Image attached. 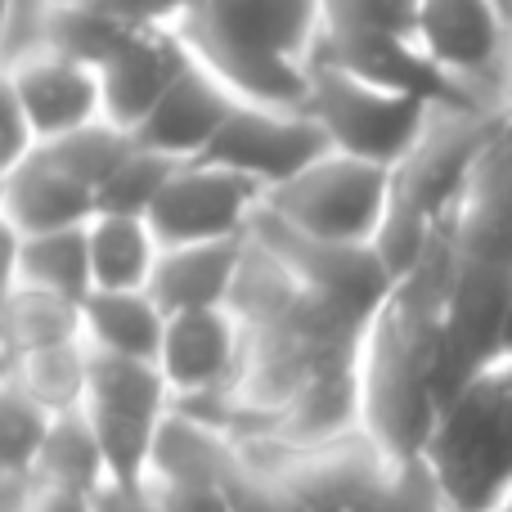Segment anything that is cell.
Listing matches in <instances>:
<instances>
[{"label": "cell", "mask_w": 512, "mask_h": 512, "mask_svg": "<svg viewBox=\"0 0 512 512\" xmlns=\"http://www.w3.org/2000/svg\"><path fill=\"white\" fill-rule=\"evenodd\" d=\"M239 441L221 427L203 423V418L185 414L171 405V414L162 418L158 436L149 450V468L144 481H167V486H225L234 468Z\"/></svg>", "instance_id": "20"}, {"label": "cell", "mask_w": 512, "mask_h": 512, "mask_svg": "<svg viewBox=\"0 0 512 512\" xmlns=\"http://www.w3.org/2000/svg\"><path fill=\"white\" fill-rule=\"evenodd\" d=\"M508 113V108H504ZM504 113H468V108H436L423 140L391 171V203L423 216L427 225H450L463 207L481 153Z\"/></svg>", "instance_id": "7"}, {"label": "cell", "mask_w": 512, "mask_h": 512, "mask_svg": "<svg viewBox=\"0 0 512 512\" xmlns=\"http://www.w3.org/2000/svg\"><path fill=\"white\" fill-rule=\"evenodd\" d=\"M162 337H167V310L153 301L149 288L131 292H90L81 301V342L99 355L158 364Z\"/></svg>", "instance_id": "21"}, {"label": "cell", "mask_w": 512, "mask_h": 512, "mask_svg": "<svg viewBox=\"0 0 512 512\" xmlns=\"http://www.w3.org/2000/svg\"><path fill=\"white\" fill-rule=\"evenodd\" d=\"M95 512H162V508L153 504L144 486H122V481H108V486L95 495Z\"/></svg>", "instance_id": "35"}, {"label": "cell", "mask_w": 512, "mask_h": 512, "mask_svg": "<svg viewBox=\"0 0 512 512\" xmlns=\"http://www.w3.org/2000/svg\"><path fill=\"white\" fill-rule=\"evenodd\" d=\"M454 270V239L436 243V252L409 279L396 283L387 306L378 310L360 351L364 382V436L391 463H418L441 409L450 405L454 382L445 360V288Z\"/></svg>", "instance_id": "1"}, {"label": "cell", "mask_w": 512, "mask_h": 512, "mask_svg": "<svg viewBox=\"0 0 512 512\" xmlns=\"http://www.w3.org/2000/svg\"><path fill=\"white\" fill-rule=\"evenodd\" d=\"M499 360H512V306H508V319H504V337H499Z\"/></svg>", "instance_id": "38"}, {"label": "cell", "mask_w": 512, "mask_h": 512, "mask_svg": "<svg viewBox=\"0 0 512 512\" xmlns=\"http://www.w3.org/2000/svg\"><path fill=\"white\" fill-rule=\"evenodd\" d=\"M9 369H14V360H9V355H5V351H0V382H5V378H9Z\"/></svg>", "instance_id": "39"}, {"label": "cell", "mask_w": 512, "mask_h": 512, "mask_svg": "<svg viewBox=\"0 0 512 512\" xmlns=\"http://www.w3.org/2000/svg\"><path fill=\"white\" fill-rule=\"evenodd\" d=\"M270 436H279L297 454H319L364 436L360 360L319 364L306 387L292 396V405L270 423Z\"/></svg>", "instance_id": "17"}, {"label": "cell", "mask_w": 512, "mask_h": 512, "mask_svg": "<svg viewBox=\"0 0 512 512\" xmlns=\"http://www.w3.org/2000/svg\"><path fill=\"white\" fill-rule=\"evenodd\" d=\"M50 427L54 414L9 369V378L0 382V481L32 477L50 441Z\"/></svg>", "instance_id": "27"}, {"label": "cell", "mask_w": 512, "mask_h": 512, "mask_svg": "<svg viewBox=\"0 0 512 512\" xmlns=\"http://www.w3.org/2000/svg\"><path fill=\"white\" fill-rule=\"evenodd\" d=\"M418 463L450 512H495L512 490V360H495L454 391Z\"/></svg>", "instance_id": "3"}, {"label": "cell", "mask_w": 512, "mask_h": 512, "mask_svg": "<svg viewBox=\"0 0 512 512\" xmlns=\"http://www.w3.org/2000/svg\"><path fill=\"white\" fill-rule=\"evenodd\" d=\"M180 158H167L158 149L135 144V153L122 167L108 176V185L99 189V212H117V216H149L158 194L167 189V180L176 176Z\"/></svg>", "instance_id": "29"}, {"label": "cell", "mask_w": 512, "mask_h": 512, "mask_svg": "<svg viewBox=\"0 0 512 512\" xmlns=\"http://www.w3.org/2000/svg\"><path fill=\"white\" fill-rule=\"evenodd\" d=\"M504 108H512V68H508V90H504Z\"/></svg>", "instance_id": "42"}, {"label": "cell", "mask_w": 512, "mask_h": 512, "mask_svg": "<svg viewBox=\"0 0 512 512\" xmlns=\"http://www.w3.org/2000/svg\"><path fill=\"white\" fill-rule=\"evenodd\" d=\"M459 256L512 270V108L499 117L486 153H481L463 207L450 221Z\"/></svg>", "instance_id": "14"}, {"label": "cell", "mask_w": 512, "mask_h": 512, "mask_svg": "<svg viewBox=\"0 0 512 512\" xmlns=\"http://www.w3.org/2000/svg\"><path fill=\"white\" fill-rule=\"evenodd\" d=\"M499 5H504V9H508V14H512V0H499Z\"/></svg>", "instance_id": "43"}, {"label": "cell", "mask_w": 512, "mask_h": 512, "mask_svg": "<svg viewBox=\"0 0 512 512\" xmlns=\"http://www.w3.org/2000/svg\"><path fill=\"white\" fill-rule=\"evenodd\" d=\"M189 45L171 23H140L126 32V41L99 63L104 86V117L126 131H140L144 117L158 108L171 81L185 72Z\"/></svg>", "instance_id": "13"}, {"label": "cell", "mask_w": 512, "mask_h": 512, "mask_svg": "<svg viewBox=\"0 0 512 512\" xmlns=\"http://www.w3.org/2000/svg\"><path fill=\"white\" fill-rule=\"evenodd\" d=\"M328 149L333 144H328L324 126L315 122L310 108L248 104V99H239L230 122L216 135V144L207 149V158L221 162V167L243 171V176L256 180L270 194V189L288 185L292 176H301Z\"/></svg>", "instance_id": "10"}, {"label": "cell", "mask_w": 512, "mask_h": 512, "mask_svg": "<svg viewBox=\"0 0 512 512\" xmlns=\"http://www.w3.org/2000/svg\"><path fill=\"white\" fill-rule=\"evenodd\" d=\"M162 512H234L225 486H167V481H140Z\"/></svg>", "instance_id": "32"}, {"label": "cell", "mask_w": 512, "mask_h": 512, "mask_svg": "<svg viewBox=\"0 0 512 512\" xmlns=\"http://www.w3.org/2000/svg\"><path fill=\"white\" fill-rule=\"evenodd\" d=\"M95 212H99L95 189L77 185V180L54 167L41 149L18 171H9L5 221L18 230V239H27V234H50V230H77V225L95 221Z\"/></svg>", "instance_id": "19"}, {"label": "cell", "mask_w": 512, "mask_h": 512, "mask_svg": "<svg viewBox=\"0 0 512 512\" xmlns=\"http://www.w3.org/2000/svg\"><path fill=\"white\" fill-rule=\"evenodd\" d=\"M18 283H32V288L86 301L90 292H95L86 225H77V230L27 234V239L18 243Z\"/></svg>", "instance_id": "24"}, {"label": "cell", "mask_w": 512, "mask_h": 512, "mask_svg": "<svg viewBox=\"0 0 512 512\" xmlns=\"http://www.w3.org/2000/svg\"><path fill=\"white\" fill-rule=\"evenodd\" d=\"M248 355V328L230 306L167 315V337L158 351V369L171 396L194 400L212 391H230Z\"/></svg>", "instance_id": "12"}, {"label": "cell", "mask_w": 512, "mask_h": 512, "mask_svg": "<svg viewBox=\"0 0 512 512\" xmlns=\"http://www.w3.org/2000/svg\"><path fill=\"white\" fill-rule=\"evenodd\" d=\"M36 149H41V140H36L32 122H27V108L14 90V77H9V68H0V176L18 171Z\"/></svg>", "instance_id": "31"}, {"label": "cell", "mask_w": 512, "mask_h": 512, "mask_svg": "<svg viewBox=\"0 0 512 512\" xmlns=\"http://www.w3.org/2000/svg\"><path fill=\"white\" fill-rule=\"evenodd\" d=\"M77 337H81V301L72 297L32 288V283H14V292L0 306V351L9 360L77 342Z\"/></svg>", "instance_id": "23"}, {"label": "cell", "mask_w": 512, "mask_h": 512, "mask_svg": "<svg viewBox=\"0 0 512 512\" xmlns=\"http://www.w3.org/2000/svg\"><path fill=\"white\" fill-rule=\"evenodd\" d=\"M243 252H248V234H243V239L162 248L158 270H153V279H149L153 301H158L167 315L230 306V292H234V279H239Z\"/></svg>", "instance_id": "18"}, {"label": "cell", "mask_w": 512, "mask_h": 512, "mask_svg": "<svg viewBox=\"0 0 512 512\" xmlns=\"http://www.w3.org/2000/svg\"><path fill=\"white\" fill-rule=\"evenodd\" d=\"M306 108L324 126L328 144L337 153H351V158L378 162L391 171L423 140L427 122L436 113V104H427V99L364 81L346 68H333V63H310Z\"/></svg>", "instance_id": "4"}, {"label": "cell", "mask_w": 512, "mask_h": 512, "mask_svg": "<svg viewBox=\"0 0 512 512\" xmlns=\"http://www.w3.org/2000/svg\"><path fill=\"white\" fill-rule=\"evenodd\" d=\"M117 14H126L131 23H176L194 0H108Z\"/></svg>", "instance_id": "34"}, {"label": "cell", "mask_w": 512, "mask_h": 512, "mask_svg": "<svg viewBox=\"0 0 512 512\" xmlns=\"http://www.w3.org/2000/svg\"><path fill=\"white\" fill-rule=\"evenodd\" d=\"M234 104H239V95L189 54L185 72L171 81V90L158 99V108L144 117L135 140H140L144 149H158L180 162L207 158V149L216 144L221 126L230 122Z\"/></svg>", "instance_id": "15"}, {"label": "cell", "mask_w": 512, "mask_h": 512, "mask_svg": "<svg viewBox=\"0 0 512 512\" xmlns=\"http://www.w3.org/2000/svg\"><path fill=\"white\" fill-rule=\"evenodd\" d=\"M27 486H32V477L0 481V512H27Z\"/></svg>", "instance_id": "37"}, {"label": "cell", "mask_w": 512, "mask_h": 512, "mask_svg": "<svg viewBox=\"0 0 512 512\" xmlns=\"http://www.w3.org/2000/svg\"><path fill=\"white\" fill-rule=\"evenodd\" d=\"M18 230L0 216V306H5V297L14 292V283H18Z\"/></svg>", "instance_id": "36"}, {"label": "cell", "mask_w": 512, "mask_h": 512, "mask_svg": "<svg viewBox=\"0 0 512 512\" xmlns=\"http://www.w3.org/2000/svg\"><path fill=\"white\" fill-rule=\"evenodd\" d=\"M261 203L265 189L243 171L212 158H189L176 167L144 221L153 225L162 248H185V243L243 239Z\"/></svg>", "instance_id": "9"}, {"label": "cell", "mask_w": 512, "mask_h": 512, "mask_svg": "<svg viewBox=\"0 0 512 512\" xmlns=\"http://www.w3.org/2000/svg\"><path fill=\"white\" fill-rule=\"evenodd\" d=\"M418 45L481 104L504 108L512 68V14L499 0H423Z\"/></svg>", "instance_id": "8"}, {"label": "cell", "mask_w": 512, "mask_h": 512, "mask_svg": "<svg viewBox=\"0 0 512 512\" xmlns=\"http://www.w3.org/2000/svg\"><path fill=\"white\" fill-rule=\"evenodd\" d=\"M265 207L310 239L373 243L391 207V167L328 149L288 185L270 189Z\"/></svg>", "instance_id": "5"}, {"label": "cell", "mask_w": 512, "mask_h": 512, "mask_svg": "<svg viewBox=\"0 0 512 512\" xmlns=\"http://www.w3.org/2000/svg\"><path fill=\"white\" fill-rule=\"evenodd\" d=\"M86 243H90V274H95L99 292L149 288L162 243L144 216L95 212V221L86 225Z\"/></svg>", "instance_id": "22"}, {"label": "cell", "mask_w": 512, "mask_h": 512, "mask_svg": "<svg viewBox=\"0 0 512 512\" xmlns=\"http://www.w3.org/2000/svg\"><path fill=\"white\" fill-rule=\"evenodd\" d=\"M32 477L54 481V486H68V490H81V495H99V490L113 481V477H108L104 445H99V436H95V427H90L86 409L54 418L50 441H45L41 463H36Z\"/></svg>", "instance_id": "25"}, {"label": "cell", "mask_w": 512, "mask_h": 512, "mask_svg": "<svg viewBox=\"0 0 512 512\" xmlns=\"http://www.w3.org/2000/svg\"><path fill=\"white\" fill-rule=\"evenodd\" d=\"M135 144H140V140H135V131H126V126L99 117V122H86V126H77V131L59 135V140L41 144V153L59 171H68L77 185L95 189V198H99V189H104L108 176H113V171L131 158Z\"/></svg>", "instance_id": "26"}, {"label": "cell", "mask_w": 512, "mask_h": 512, "mask_svg": "<svg viewBox=\"0 0 512 512\" xmlns=\"http://www.w3.org/2000/svg\"><path fill=\"white\" fill-rule=\"evenodd\" d=\"M171 27L239 99L306 108L324 0H194Z\"/></svg>", "instance_id": "2"}, {"label": "cell", "mask_w": 512, "mask_h": 512, "mask_svg": "<svg viewBox=\"0 0 512 512\" xmlns=\"http://www.w3.org/2000/svg\"><path fill=\"white\" fill-rule=\"evenodd\" d=\"M5 189H9V176H0V216H5Z\"/></svg>", "instance_id": "41"}, {"label": "cell", "mask_w": 512, "mask_h": 512, "mask_svg": "<svg viewBox=\"0 0 512 512\" xmlns=\"http://www.w3.org/2000/svg\"><path fill=\"white\" fill-rule=\"evenodd\" d=\"M27 512H95V495H81V490L32 477V486H27Z\"/></svg>", "instance_id": "33"}, {"label": "cell", "mask_w": 512, "mask_h": 512, "mask_svg": "<svg viewBox=\"0 0 512 512\" xmlns=\"http://www.w3.org/2000/svg\"><path fill=\"white\" fill-rule=\"evenodd\" d=\"M508 306H512V270L454 252L450 288H445V360H450L454 391L499 360Z\"/></svg>", "instance_id": "11"}, {"label": "cell", "mask_w": 512, "mask_h": 512, "mask_svg": "<svg viewBox=\"0 0 512 512\" xmlns=\"http://www.w3.org/2000/svg\"><path fill=\"white\" fill-rule=\"evenodd\" d=\"M167 378L149 360H122V355L90 351V391H86V418L95 427L108 459V477L122 486H140L149 468V450L162 418L171 414Z\"/></svg>", "instance_id": "6"}, {"label": "cell", "mask_w": 512, "mask_h": 512, "mask_svg": "<svg viewBox=\"0 0 512 512\" xmlns=\"http://www.w3.org/2000/svg\"><path fill=\"white\" fill-rule=\"evenodd\" d=\"M423 0H324V32L337 36H418Z\"/></svg>", "instance_id": "30"}, {"label": "cell", "mask_w": 512, "mask_h": 512, "mask_svg": "<svg viewBox=\"0 0 512 512\" xmlns=\"http://www.w3.org/2000/svg\"><path fill=\"white\" fill-rule=\"evenodd\" d=\"M14 378L23 382L54 418L77 414V409L86 405V391H90V346L77 337V342L50 346V351L18 355Z\"/></svg>", "instance_id": "28"}, {"label": "cell", "mask_w": 512, "mask_h": 512, "mask_svg": "<svg viewBox=\"0 0 512 512\" xmlns=\"http://www.w3.org/2000/svg\"><path fill=\"white\" fill-rule=\"evenodd\" d=\"M9 77H14V90L41 144L104 117V86H99V68H90V63H77L54 50H36L27 59L9 63Z\"/></svg>", "instance_id": "16"}, {"label": "cell", "mask_w": 512, "mask_h": 512, "mask_svg": "<svg viewBox=\"0 0 512 512\" xmlns=\"http://www.w3.org/2000/svg\"><path fill=\"white\" fill-rule=\"evenodd\" d=\"M495 512H512V490H508V495H504V499H499V504H495Z\"/></svg>", "instance_id": "40"}]
</instances>
